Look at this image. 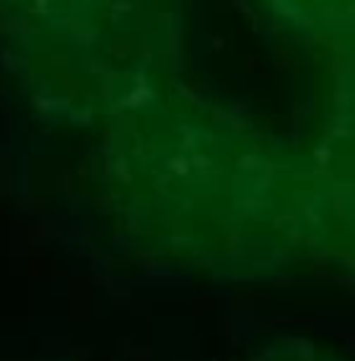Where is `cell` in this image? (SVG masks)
Wrapping results in <instances>:
<instances>
[{
	"label": "cell",
	"mask_w": 355,
	"mask_h": 361,
	"mask_svg": "<svg viewBox=\"0 0 355 361\" xmlns=\"http://www.w3.org/2000/svg\"><path fill=\"white\" fill-rule=\"evenodd\" d=\"M95 133L89 197L137 263L229 286L320 263L311 149L267 121L175 82Z\"/></svg>",
	"instance_id": "1"
},
{
	"label": "cell",
	"mask_w": 355,
	"mask_h": 361,
	"mask_svg": "<svg viewBox=\"0 0 355 361\" xmlns=\"http://www.w3.org/2000/svg\"><path fill=\"white\" fill-rule=\"evenodd\" d=\"M6 35L23 99L57 127L99 130L181 76L175 0H44Z\"/></svg>",
	"instance_id": "2"
},
{
	"label": "cell",
	"mask_w": 355,
	"mask_h": 361,
	"mask_svg": "<svg viewBox=\"0 0 355 361\" xmlns=\"http://www.w3.org/2000/svg\"><path fill=\"white\" fill-rule=\"evenodd\" d=\"M320 203V263L355 279V67H337L308 143Z\"/></svg>",
	"instance_id": "3"
},
{
	"label": "cell",
	"mask_w": 355,
	"mask_h": 361,
	"mask_svg": "<svg viewBox=\"0 0 355 361\" xmlns=\"http://www.w3.org/2000/svg\"><path fill=\"white\" fill-rule=\"evenodd\" d=\"M279 23L301 42L355 67V0H270Z\"/></svg>",
	"instance_id": "4"
},
{
	"label": "cell",
	"mask_w": 355,
	"mask_h": 361,
	"mask_svg": "<svg viewBox=\"0 0 355 361\" xmlns=\"http://www.w3.org/2000/svg\"><path fill=\"white\" fill-rule=\"evenodd\" d=\"M248 361H352L346 355H339L337 349L318 343L311 336H301V333H282V336H273L254 349L248 355Z\"/></svg>",
	"instance_id": "5"
}]
</instances>
